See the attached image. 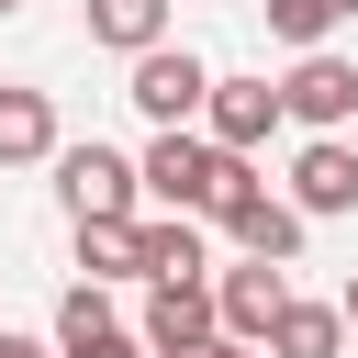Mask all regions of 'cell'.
Listing matches in <instances>:
<instances>
[{
  "mask_svg": "<svg viewBox=\"0 0 358 358\" xmlns=\"http://www.w3.org/2000/svg\"><path fill=\"white\" fill-rule=\"evenodd\" d=\"M134 179H145V201H157V213H190V224H213V201L246 179V157H224V145L190 123V134H157V145L134 157Z\"/></svg>",
  "mask_w": 358,
  "mask_h": 358,
  "instance_id": "1",
  "label": "cell"
},
{
  "mask_svg": "<svg viewBox=\"0 0 358 358\" xmlns=\"http://www.w3.org/2000/svg\"><path fill=\"white\" fill-rule=\"evenodd\" d=\"M56 201H67V224H134L145 213V179H134V157L123 145H56Z\"/></svg>",
  "mask_w": 358,
  "mask_h": 358,
  "instance_id": "2",
  "label": "cell"
},
{
  "mask_svg": "<svg viewBox=\"0 0 358 358\" xmlns=\"http://www.w3.org/2000/svg\"><path fill=\"white\" fill-rule=\"evenodd\" d=\"M123 101H134L157 134H190V123H201V101H213V67H201L190 45H145V56H134V78H123Z\"/></svg>",
  "mask_w": 358,
  "mask_h": 358,
  "instance_id": "3",
  "label": "cell"
},
{
  "mask_svg": "<svg viewBox=\"0 0 358 358\" xmlns=\"http://www.w3.org/2000/svg\"><path fill=\"white\" fill-rule=\"evenodd\" d=\"M213 224L235 235V257H268V268H291V257H302V235H313V224H302V213H291V201H280L257 168H246V179L213 201Z\"/></svg>",
  "mask_w": 358,
  "mask_h": 358,
  "instance_id": "4",
  "label": "cell"
},
{
  "mask_svg": "<svg viewBox=\"0 0 358 358\" xmlns=\"http://www.w3.org/2000/svg\"><path fill=\"white\" fill-rule=\"evenodd\" d=\"M280 123H302V134H358V67H347L336 45L291 56V78H280Z\"/></svg>",
  "mask_w": 358,
  "mask_h": 358,
  "instance_id": "5",
  "label": "cell"
},
{
  "mask_svg": "<svg viewBox=\"0 0 358 358\" xmlns=\"http://www.w3.org/2000/svg\"><path fill=\"white\" fill-rule=\"evenodd\" d=\"M302 224H336V213H358V145L347 134H302V157H291V190H280Z\"/></svg>",
  "mask_w": 358,
  "mask_h": 358,
  "instance_id": "6",
  "label": "cell"
},
{
  "mask_svg": "<svg viewBox=\"0 0 358 358\" xmlns=\"http://www.w3.org/2000/svg\"><path fill=\"white\" fill-rule=\"evenodd\" d=\"M201 134H213L224 157H257V145L280 134V78H224V67H213V101H201Z\"/></svg>",
  "mask_w": 358,
  "mask_h": 358,
  "instance_id": "7",
  "label": "cell"
},
{
  "mask_svg": "<svg viewBox=\"0 0 358 358\" xmlns=\"http://www.w3.org/2000/svg\"><path fill=\"white\" fill-rule=\"evenodd\" d=\"M280 302H291V280H280L268 257H235V268H213V324H224L235 347H268Z\"/></svg>",
  "mask_w": 358,
  "mask_h": 358,
  "instance_id": "8",
  "label": "cell"
},
{
  "mask_svg": "<svg viewBox=\"0 0 358 358\" xmlns=\"http://www.w3.org/2000/svg\"><path fill=\"white\" fill-rule=\"evenodd\" d=\"M134 336H145V358H179V347L224 336V324H213V280H145V313H134Z\"/></svg>",
  "mask_w": 358,
  "mask_h": 358,
  "instance_id": "9",
  "label": "cell"
},
{
  "mask_svg": "<svg viewBox=\"0 0 358 358\" xmlns=\"http://www.w3.org/2000/svg\"><path fill=\"white\" fill-rule=\"evenodd\" d=\"M56 358H145V336L112 313V291H101V280H78V291L56 302Z\"/></svg>",
  "mask_w": 358,
  "mask_h": 358,
  "instance_id": "10",
  "label": "cell"
},
{
  "mask_svg": "<svg viewBox=\"0 0 358 358\" xmlns=\"http://www.w3.org/2000/svg\"><path fill=\"white\" fill-rule=\"evenodd\" d=\"M56 90H22V78H0V168H56Z\"/></svg>",
  "mask_w": 358,
  "mask_h": 358,
  "instance_id": "11",
  "label": "cell"
},
{
  "mask_svg": "<svg viewBox=\"0 0 358 358\" xmlns=\"http://www.w3.org/2000/svg\"><path fill=\"white\" fill-rule=\"evenodd\" d=\"M134 246H145V280H213V246L190 213H134Z\"/></svg>",
  "mask_w": 358,
  "mask_h": 358,
  "instance_id": "12",
  "label": "cell"
},
{
  "mask_svg": "<svg viewBox=\"0 0 358 358\" xmlns=\"http://www.w3.org/2000/svg\"><path fill=\"white\" fill-rule=\"evenodd\" d=\"M257 358H347V313H336V302H302V291H291Z\"/></svg>",
  "mask_w": 358,
  "mask_h": 358,
  "instance_id": "13",
  "label": "cell"
},
{
  "mask_svg": "<svg viewBox=\"0 0 358 358\" xmlns=\"http://www.w3.org/2000/svg\"><path fill=\"white\" fill-rule=\"evenodd\" d=\"M90 45H112L134 67L145 45H168V0H90Z\"/></svg>",
  "mask_w": 358,
  "mask_h": 358,
  "instance_id": "14",
  "label": "cell"
},
{
  "mask_svg": "<svg viewBox=\"0 0 358 358\" xmlns=\"http://www.w3.org/2000/svg\"><path fill=\"white\" fill-rule=\"evenodd\" d=\"M78 268L112 291V280H145V246H134V224H78Z\"/></svg>",
  "mask_w": 358,
  "mask_h": 358,
  "instance_id": "15",
  "label": "cell"
},
{
  "mask_svg": "<svg viewBox=\"0 0 358 358\" xmlns=\"http://www.w3.org/2000/svg\"><path fill=\"white\" fill-rule=\"evenodd\" d=\"M347 11H358V0H268V34H280L291 56H313V45H324Z\"/></svg>",
  "mask_w": 358,
  "mask_h": 358,
  "instance_id": "16",
  "label": "cell"
},
{
  "mask_svg": "<svg viewBox=\"0 0 358 358\" xmlns=\"http://www.w3.org/2000/svg\"><path fill=\"white\" fill-rule=\"evenodd\" d=\"M0 358H56V336H11L0 324Z\"/></svg>",
  "mask_w": 358,
  "mask_h": 358,
  "instance_id": "17",
  "label": "cell"
},
{
  "mask_svg": "<svg viewBox=\"0 0 358 358\" xmlns=\"http://www.w3.org/2000/svg\"><path fill=\"white\" fill-rule=\"evenodd\" d=\"M179 358H257V347H235V336H201V347H179Z\"/></svg>",
  "mask_w": 358,
  "mask_h": 358,
  "instance_id": "18",
  "label": "cell"
},
{
  "mask_svg": "<svg viewBox=\"0 0 358 358\" xmlns=\"http://www.w3.org/2000/svg\"><path fill=\"white\" fill-rule=\"evenodd\" d=\"M336 313H347V347H358V268H347V291H336Z\"/></svg>",
  "mask_w": 358,
  "mask_h": 358,
  "instance_id": "19",
  "label": "cell"
},
{
  "mask_svg": "<svg viewBox=\"0 0 358 358\" xmlns=\"http://www.w3.org/2000/svg\"><path fill=\"white\" fill-rule=\"evenodd\" d=\"M0 11H22V0H0Z\"/></svg>",
  "mask_w": 358,
  "mask_h": 358,
  "instance_id": "20",
  "label": "cell"
}]
</instances>
